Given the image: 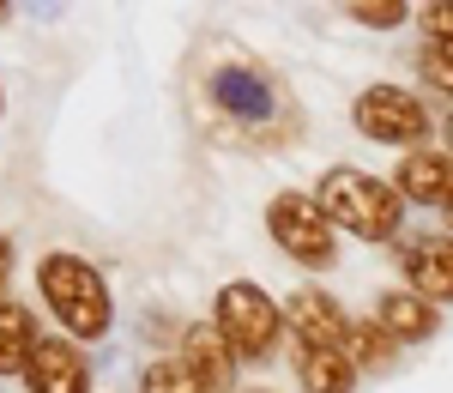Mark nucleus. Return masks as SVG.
<instances>
[{"mask_svg":"<svg viewBox=\"0 0 453 393\" xmlns=\"http://www.w3.org/2000/svg\"><path fill=\"white\" fill-rule=\"evenodd\" d=\"M140 393H211V388L181 358H157L151 369H145V388Z\"/></svg>","mask_w":453,"mask_h":393,"instance_id":"15","label":"nucleus"},{"mask_svg":"<svg viewBox=\"0 0 453 393\" xmlns=\"http://www.w3.org/2000/svg\"><path fill=\"white\" fill-rule=\"evenodd\" d=\"M393 339H387L375 321H357L350 327V358H357V369H381V363H393Z\"/></svg>","mask_w":453,"mask_h":393,"instance_id":"16","label":"nucleus"},{"mask_svg":"<svg viewBox=\"0 0 453 393\" xmlns=\"http://www.w3.org/2000/svg\"><path fill=\"white\" fill-rule=\"evenodd\" d=\"M242 393H279V388H242Z\"/></svg>","mask_w":453,"mask_h":393,"instance_id":"21","label":"nucleus"},{"mask_svg":"<svg viewBox=\"0 0 453 393\" xmlns=\"http://www.w3.org/2000/svg\"><path fill=\"white\" fill-rule=\"evenodd\" d=\"M423 31H429V42H453V0H423Z\"/></svg>","mask_w":453,"mask_h":393,"instance_id":"19","label":"nucleus"},{"mask_svg":"<svg viewBox=\"0 0 453 393\" xmlns=\"http://www.w3.org/2000/svg\"><path fill=\"white\" fill-rule=\"evenodd\" d=\"M369 321L381 327L393 345H423V339H435V327H441V309H435V303H423L418 290L393 285V290H381V297H375Z\"/></svg>","mask_w":453,"mask_h":393,"instance_id":"10","label":"nucleus"},{"mask_svg":"<svg viewBox=\"0 0 453 393\" xmlns=\"http://www.w3.org/2000/svg\"><path fill=\"white\" fill-rule=\"evenodd\" d=\"M448 236H453V206H448Z\"/></svg>","mask_w":453,"mask_h":393,"instance_id":"24","label":"nucleus"},{"mask_svg":"<svg viewBox=\"0 0 453 393\" xmlns=\"http://www.w3.org/2000/svg\"><path fill=\"white\" fill-rule=\"evenodd\" d=\"M393 188H399V200L405 206H435V212H448L453 206V151H405L399 158V170H393Z\"/></svg>","mask_w":453,"mask_h":393,"instance_id":"9","label":"nucleus"},{"mask_svg":"<svg viewBox=\"0 0 453 393\" xmlns=\"http://www.w3.org/2000/svg\"><path fill=\"white\" fill-rule=\"evenodd\" d=\"M36 285H42V303L55 309V321L67 327L73 339H104L109 333V285L104 273L79 254H49L36 266Z\"/></svg>","mask_w":453,"mask_h":393,"instance_id":"3","label":"nucleus"},{"mask_svg":"<svg viewBox=\"0 0 453 393\" xmlns=\"http://www.w3.org/2000/svg\"><path fill=\"white\" fill-rule=\"evenodd\" d=\"M418 73L441 91V97H453V42H423L418 49Z\"/></svg>","mask_w":453,"mask_h":393,"instance_id":"18","label":"nucleus"},{"mask_svg":"<svg viewBox=\"0 0 453 393\" xmlns=\"http://www.w3.org/2000/svg\"><path fill=\"white\" fill-rule=\"evenodd\" d=\"M345 12L357 19V25H369V31H399L418 6H405V0H350Z\"/></svg>","mask_w":453,"mask_h":393,"instance_id":"17","label":"nucleus"},{"mask_svg":"<svg viewBox=\"0 0 453 393\" xmlns=\"http://www.w3.org/2000/svg\"><path fill=\"white\" fill-rule=\"evenodd\" d=\"M399 285L423 303H453V236H411L399 243Z\"/></svg>","mask_w":453,"mask_h":393,"instance_id":"8","label":"nucleus"},{"mask_svg":"<svg viewBox=\"0 0 453 393\" xmlns=\"http://www.w3.org/2000/svg\"><path fill=\"white\" fill-rule=\"evenodd\" d=\"M211 327L224 333V345H230L236 358L260 363V358H273V345H279L284 309L254 285V279H230V285L211 297Z\"/></svg>","mask_w":453,"mask_h":393,"instance_id":"4","label":"nucleus"},{"mask_svg":"<svg viewBox=\"0 0 453 393\" xmlns=\"http://www.w3.org/2000/svg\"><path fill=\"white\" fill-rule=\"evenodd\" d=\"M448 151H453V115H448Z\"/></svg>","mask_w":453,"mask_h":393,"instance_id":"22","label":"nucleus"},{"mask_svg":"<svg viewBox=\"0 0 453 393\" xmlns=\"http://www.w3.org/2000/svg\"><path fill=\"white\" fill-rule=\"evenodd\" d=\"M181 363H188V369L218 393V388H230V381H236V363H242V358L224 345V333H218V327H188V333H181Z\"/></svg>","mask_w":453,"mask_h":393,"instance_id":"13","label":"nucleus"},{"mask_svg":"<svg viewBox=\"0 0 453 393\" xmlns=\"http://www.w3.org/2000/svg\"><path fill=\"white\" fill-rule=\"evenodd\" d=\"M206 109H218L230 121L236 140H273V127H296V97L284 85V73L260 67L248 55H224L218 67L206 73Z\"/></svg>","mask_w":453,"mask_h":393,"instance_id":"1","label":"nucleus"},{"mask_svg":"<svg viewBox=\"0 0 453 393\" xmlns=\"http://www.w3.org/2000/svg\"><path fill=\"white\" fill-rule=\"evenodd\" d=\"M36 351V321L25 303H0V375H25Z\"/></svg>","mask_w":453,"mask_h":393,"instance_id":"14","label":"nucleus"},{"mask_svg":"<svg viewBox=\"0 0 453 393\" xmlns=\"http://www.w3.org/2000/svg\"><path fill=\"white\" fill-rule=\"evenodd\" d=\"M6 279H12V236L0 230V290H6Z\"/></svg>","mask_w":453,"mask_h":393,"instance_id":"20","label":"nucleus"},{"mask_svg":"<svg viewBox=\"0 0 453 393\" xmlns=\"http://www.w3.org/2000/svg\"><path fill=\"white\" fill-rule=\"evenodd\" d=\"M6 12H12V6H6V0H0V25H6Z\"/></svg>","mask_w":453,"mask_h":393,"instance_id":"23","label":"nucleus"},{"mask_svg":"<svg viewBox=\"0 0 453 393\" xmlns=\"http://www.w3.org/2000/svg\"><path fill=\"white\" fill-rule=\"evenodd\" d=\"M25 381L31 393H85V351L73 339H36Z\"/></svg>","mask_w":453,"mask_h":393,"instance_id":"11","label":"nucleus"},{"mask_svg":"<svg viewBox=\"0 0 453 393\" xmlns=\"http://www.w3.org/2000/svg\"><path fill=\"white\" fill-rule=\"evenodd\" d=\"M296 345V339H290ZM296 358V381H303V393H350L357 388V358L350 351H333V345H296L290 351Z\"/></svg>","mask_w":453,"mask_h":393,"instance_id":"12","label":"nucleus"},{"mask_svg":"<svg viewBox=\"0 0 453 393\" xmlns=\"http://www.w3.org/2000/svg\"><path fill=\"white\" fill-rule=\"evenodd\" d=\"M350 315L339 309V297H326L320 285H303L290 290V303H284V333L296 339V345H333V351H350Z\"/></svg>","mask_w":453,"mask_h":393,"instance_id":"7","label":"nucleus"},{"mask_svg":"<svg viewBox=\"0 0 453 393\" xmlns=\"http://www.w3.org/2000/svg\"><path fill=\"white\" fill-rule=\"evenodd\" d=\"M314 206L333 218V230H350L363 243H393L399 224H405L399 188L369 176V170H350V164H339V170H326L314 181Z\"/></svg>","mask_w":453,"mask_h":393,"instance_id":"2","label":"nucleus"},{"mask_svg":"<svg viewBox=\"0 0 453 393\" xmlns=\"http://www.w3.org/2000/svg\"><path fill=\"white\" fill-rule=\"evenodd\" d=\"M350 121H357L363 140H375V145H405V151L429 145V109L405 85H363L357 104H350Z\"/></svg>","mask_w":453,"mask_h":393,"instance_id":"6","label":"nucleus"},{"mask_svg":"<svg viewBox=\"0 0 453 393\" xmlns=\"http://www.w3.org/2000/svg\"><path fill=\"white\" fill-rule=\"evenodd\" d=\"M266 230H273V243H279L296 266H309V273H326V266L339 260V230H333V218L314 206V194H296V188L273 194Z\"/></svg>","mask_w":453,"mask_h":393,"instance_id":"5","label":"nucleus"}]
</instances>
